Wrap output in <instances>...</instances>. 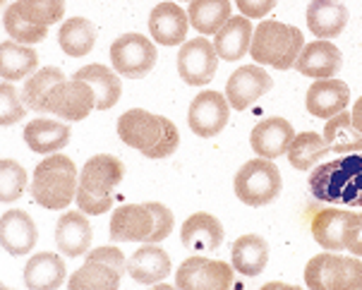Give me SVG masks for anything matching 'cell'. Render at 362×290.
<instances>
[{
  "instance_id": "obj_4",
  "label": "cell",
  "mask_w": 362,
  "mask_h": 290,
  "mask_svg": "<svg viewBox=\"0 0 362 290\" xmlns=\"http://www.w3.org/2000/svg\"><path fill=\"white\" fill-rule=\"evenodd\" d=\"M305 286L310 290H362V262L358 257H341L324 252L305 267Z\"/></svg>"
},
{
  "instance_id": "obj_21",
  "label": "cell",
  "mask_w": 362,
  "mask_h": 290,
  "mask_svg": "<svg viewBox=\"0 0 362 290\" xmlns=\"http://www.w3.org/2000/svg\"><path fill=\"white\" fill-rule=\"evenodd\" d=\"M180 240L192 252H216L223 243V226L216 216L199 211L182 224Z\"/></svg>"
},
{
  "instance_id": "obj_19",
  "label": "cell",
  "mask_w": 362,
  "mask_h": 290,
  "mask_svg": "<svg viewBox=\"0 0 362 290\" xmlns=\"http://www.w3.org/2000/svg\"><path fill=\"white\" fill-rule=\"evenodd\" d=\"M189 29V17L175 3H158L149 15V32L151 39L161 46H177L185 43Z\"/></svg>"
},
{
  "instance_id": "obj_20",
  "label": "cell",
  "mask_w": 362,
  "mask_h": 290,
  "mask_svg": "<svg viewBox=\"0 0 362 290\" xmlns=\"http://www.w3.org/2000/svg\"><path fill=\"white\" fill-rule=\"evenodd\" d=\"M91 224L84 211H67L55 224V245L65 257H82L91 248Z\"/></svg>"
},
{
  "instance_id": "obj_40",
  "label": "cell",
  "mask_w": 362,
  "mask_h": 290,
  "mask_svg": "<svg viewBox=\"0 0 362 290\" xmlns=\"http://www.w3.org/2000/svg\"><path fill=\"white\" fill-rule=\"evenodd\" d=\"M24 106H27V103H24V98L17 96L15 86L10 82H3V86H0V122H3L5 127L20 122L24 115H27Z\"/></svg>"
},
{
  "instance_id": "obj_39",
  "label": "cell",
  "mask_w": 362,
  "mask_h": 290,
  "mask_svg": "<svg viewBox=\"0 0 362 290\" xmlns=\"http://www.w3.org/2000/svg\"><path fill=\"white\" fill-rule=\"evenodd\" d=\"M24 187H27V170L12 158H3L0 161V202L8 204V202L20 199Z\"/></svg>"
},
{
  "instance_id": "obj_6",
  "label": "cell",
  "mask_w": 362,
  "mask_h": 290,
  "mask_svg": "<svg viewBox=\"0 0 362 290\" xmlns=\"http://www.w3.org/2000/svg\"><path fill=\"white\" fill-rule=\"evenodd\" d=\"M110 63L118 75L142 79L156 65V46L144 34H122L110 43Z\"/></svg>"
},
{
  "instance_id": "obj_32",
  "label": "cell",
  "mask_w": 362,
  "mask_h": 290,
  "mask_svg": "<svg viewBox=\"0 0 362 290\" xmlns=\"http://www.w3.org/2000/svg\"><path fill=\"white\" fill-rule=\"evenodd\" d=\"M187 17L199 34H216L230 20V0H189Z\"/></svg>"
},
{
  "instance_id": "obj_44",
  "label": "cell",
  "mask_w": 362,
  "mask_h": 290,
  "mask_svg": "<svg viewBox=\"0 0 362 290\" xmlns=\"http://www.w3.org/2000/svg\"><path fill=\"white\" fill-rule=\"evenodd\" d=\"M87 259H99V262H106V264H110V267L118 269L120 274H125V271H127L125 255H122L118 248H113V245H106V248H96L94 252H89Z\"/></svg>"
},
{
  "instance_id": "obj_34",
  "label": "cell",
  "mask_w": 362,
  "mask_h": 290,
  "mask_svg": "<svg viewBox=\"0 0 362 290\" xmlns=\"http://www.w3.org/2000/svg\"><path fill=\"white\" fill-rule=\"evenodd\" d=\"M122 274L115 267H110L99 259H87L82 269H77L70 279V290H82V288H101V290H115L120 286Z\"/></svg>"
},
{
  "instance_id": "obj_41",
  "label": "cell",
  "mask_w": 362,
  "mask_h": 290,
  "mask_svg": "<svg viewBox=\"0 0 362 290\" xmlns=\"http://www.w3.org/2000/svg\"><path fill=\"white\" fill-rule=\"evenodd\" d=\"M151 209V214H154V233H151V240L149 243H161L170 236V231H173V211H170L168 207H163L161 202H146Z\"/></svg>"
},
{
  "instance_id": "obj_10",
  "label": "cell",
  "mask_w": 362,
  "mask_h": 290,
  "mask_svg": "<svg viewBox=\"0 0 362 290\" xmlns=\"http://www.w3.org/2000/svg\"><path fill=\"white\" fill-rule=\"evenodd\" d=\"M230 118V103L228 98L218 91H202L192 98L187 110V125L197 137H216L223 132Z\"/></svg>"
},
{
  "instance_id": "obj_45",
  "label": "cell",
  "mask_w": 362,
  "mask_h": 290,
  "mask_svg": "<svg viewBox=\"0 0 362 290\" xmlns=\"http://www.w3.org/2000/svg\"><path fill=\"white\" fill-rule=\"evenodd\" d=\"M235 3L245 17H250V20H262V17H267L269 12L276 8L279 0H235Z\"/></svg>"
},
{
  "instance_id": "obj_30",
  "label": "cell",
  "mask_w": 362,
  "mask_h": 290,
  "mask_svg": "<svg viewBox=\"0 0 362 290\" xmlns=\"http://www.w3.org/2000/svg\"><path fill=\"white\" fill-rule=\"evenodd\" d=\"M233 269L243 276H259L269 262V245L262 236H243L233 243Z\"/></svg>"
},
{
  "instance_id": "obj_27",
  "label": "cell",
  "mask_w": 362,
  "mask_h": 290,
  "mask_svg": "<svg viewBox=\"0 0 362 290\" xmlns=\"http://www.w3.org/2000/svg\"><path fill=\"white\" fill-rule=\"evenodd\" d=\"M24 283L29 290H55L65 283V262L53 252H39L24 267Z\"/></svg>"
},
{
  "instance_id": "obj_25",
  "label": "cell",
  "mask_w": 362,
  "mask_h": 290,
  "mask_svg": "<svg viewBox=\"0 0 362 290\" xmlns=\"http://www.w3.org/2000/svg\"><path fill=\"white\" fill-rule=\"evenodd\" d=\"M351 216V211H343V209H322V211H317L315 219H312V236H315L317 245H322L329 252L346 250Z\"/></svg>"
},
{
  "instance_id": "obj_47",
  "label": "cell",
  "mask_w": 362,
  "mask_h": 290,
  "mask_svg": "<svg viewBox=\"0 0 362 290\" xmlns=\"http://www.w3.org/2000/svg\"><path fill=\"white\" fill-rule=\"evenodd\" d=\"M351 118H353V125L362 132V96L358 98V101H355V106L351 110Z\"/></svg>"
},
{
  "instance_id": "obj_42",
  "label": "cell",
  "mask_w": 362,
  "mask_h": 290,
  "mask_svg": "<svg viewBox=\"0 0 362 290\" xmlns=\"http://www.w3.org/2000/svg\"><path fill=\"white\" fill-rule=\"evenodd\" d=\"M163 137L161 141L151 149L149 153H146V158H165L170 156V153H175V149L180 146V132H177L175 122H170L168 118L163 120Z\"/></svg>"
},
{
  "instance_id": "obj_3",
  "label": "cell",
  "mask_w": 362,
  "mask_h": 290,
  "mask_svg": "<svg viewBox=\"0 0 362 290\" xmlns=\"http://www.w3.org/2000/svg\"><path fill=\"white\" fill-rule=\"evenodd\" d=\"M305 48V36L298 27L291 24L267 20L255 29L250 55L255 63L276 67V70H288L296 65L300 51Z\"/></svg>"
},
{
  "instance_id": "obj_43",
  "label": "cell",
  "mask_w": 362,
  "mask_h": 290,
  "mask_svg": "<svg viewBox=\"0 0 362 290\" xmlns=\"http://www.w3.org/2000/svg\"><path fill=\"white\" fill-rule=\"evenodd\" d=\"M77 207H79V211H84L89 216H99V214L110 211L113 197H94V195H89L77 187Z\"/></svg>"
},
{
  "instance_id": "obj_29",
  "label": "cell",
  "mask_w": 362,
  "mask_h": 290,
  "mask_svg": "<svg viewBox=\"0 0 362 290\" xmlns=\"http://www.w3.org/2000/svg\"><path fill=\"white\" fill-rule=\"evenodd\" d=\"M36 67H39V55L27 43H0V75H3L5 82H17V79L32 77Z\"/></svg>"
},
{
  "instance_id": "obj_33",
  "label": "cell",
  "mask_w": 362,
  "mask_h": 290,
  "mask_svg": "<svg viewBox=\"0 0 362 290\" xmlns=\"http://www.w3.org/2000/svg\"><path fill=\"white\" fill-rule=\"evenodd\" d=\"M60 48L70 55V58H82V55L91 53L96 43V27L87 17H70L58 34Z\"/></svg>"
},
{
  "instance_id": "obj_8",
  "label": "cell",
  "mask_w": 362,
  "mask_h": 290,
  "mask_svg": "<svg viewBox=\"0 0 362 290\" xmlns=\"http://www.w3.org/2000/svg\"><path fill=\"white\" fill-rule=\"evenodd\" d=\"M175 286L182 290H228L233 286V267L221 259L189 257L177 269Z\"/></svg>"
},
{
  "instance_id": "obj_17",
  "label": "cell",
  "mask_w": 362,
  "mask_h": 290,
  "mask_svg": "<svg viewBox=\"0 0 362 290\" xmlns=\"http://www.w3.org/2000/svg\"><path fill=\"white\" fill-rule=\"evenodd\" d=\"M36 224L32 221V216L22 209H10L3 214L0 219V243L3 250L12 257H22L29 255L36 245Z\"/></svg>"
},
{
  "instance_id": "obj_46",
  "label": "cell",
  "mask_w": 362,
  "mask_h": 290,
  "mask_svg": "<svg viewBox=\"0 0 362 290\" xmlns=\"http://www.w3.org/2000/svg\"><path fill=\"white\" fill-rule=\"evenodd\" d=\"M346 250L353 252L355 257H362V214L351 216V226H348V236H346Z\"/></svg>"
},
{
  "instance_id": "obj_28",
  "label": "cell",
  "mask_w": 362,
  "mask_h": 290,
  "mask_svg": "<svg viewBox=\"0 0 362 290\" xmlns=\"http://www.w3.org/2000/svg\"><path fill=\"white\" fill-rule=\"evenodd\" d=\"M75 77L84 79V82L94 89L96 108H99V110L113 108L115 103L120 101L122 84H120V77L115 75L110 67H106V65H84L82 70L75 72Z\"/></svg>"
},
{
  "instance_id": "obj_35",
  "label": "cell",
  "mask_w": 362,
  "mask_h": 290,
  "mask_svg": "<svg viewBox=\"0 0 362 290\" xmlns=\"http://www.w3.org/2000/svg\"><path fill=\"white\" fill-rule=\"evenodd\" d=\"M329 153V146L322 134L317 132H303L296 134L288 146V161L298 170H310Z\"/></svg>"
},
{
  "instance_id": "obj_23",
  "label": "cell",
  "mask_w": 362,
  "mask_h": 290,
  "mask_svg": "<svg viewBox=\"0 0 362 290\" xmlns=\"http://www.w3.org/2000/svg\"><path fill=\"white\" fill-rule=\"evenodd\" d=\"M348 24V8L339 0H312L308 5V27L317 39H336Z\"/></svg>"
},
{
  "instance_id": "obj_12",
  "label": "cell",
  "mask_w": 362,
  "mask_h": 290,
  "mask_svg": "<svg viewBox=\"0 0 362 290\" xmlns=\"http://www.w3.org/2000/svg\"><path fill=\"white\" fill-rule=\"evenodd\" d=\"M272 86L274 79L267 70H262L259 65H245L238 67L228 77V82H226V98H228L230 108L245 110L252 106L255 101H259Z\"/></svg>"
},
{
  "instance_id": "obj_37",
  "label": "cell",
  "mask_w": 362,
  "mask_h": 290,
  "mask_svg": "<svg viewBox=\"0 0 362 290\" xmlns=\"http://www.w3.org/2000/svg\"><path fill=\"white\" fill-rule=\"evenodd\" d=\"M17 10L36 27H51L65 15V0H17Z\"/></svg>"
},
{
  "instance_id": "obj_11",
  "label": "cell",
  "mask_w": 362,
  "mask_h": 290,
  "mask_svg": "<svg viewBox=\"0 0 362 290\" xmlns=\"http://www.w3.org/2000/svg\"><path fill=\"white\" fill-rule=\"evenodd\" d=\"M163 115H154L144 108L125 110L118 118V137L146 156L163 137Z\"/></svg>"
},
{
  "instance_id": "obj_2",
  "label": "cell",
  "mask_w": 362,
  "mask_h": 290,
  "mask_svg": "<svg viewBox=\"0 0 362 290\" xmlns=\"http://www.w3.org/2000/svg\"><path fill=\"white\" fill-rule=\"evenodd\" d=\"M79 173L75 161L63 153H48L36 166L32 178V197L44 209H65L77 199Z\"/></svg>"
},
{
  "instance_id": "obj_18",
  "label": "cell",
  "mask_w": 362,
  "mask_h": 290,
  "mask_svg": "<svg viewBox=\"0 0 362 290\" xmlns=\"http://www.w3.org/2000/svg\"><path fill=\"white\" fill-rule=\"evenodd\" d=\"M293 137H296V129L286 118H267L262 122H257L252 129V137H250V144L257 156L262 158H279L288 153V146H291Z\"/></svg>"
},
{
  "instance_id": "obj_22",
  "label": "cell",
  "mask_w": 362,
  "mask_h": 290,
  "mask_svg": "<svg viewBox=\"0 0 362 290\" xmlns=\"http://www.w3.org/2000/svg\"><path fill=\"white\" fill-rule=\"evenodd\" d=\"M127 274L132 281L154 286L170 274V257L168 252L158 248L156 243H144L134 255L127 259Z\"/></svg>"
},
{
  "instance_id": "obj_24",
  "label": "cell",
  "mask_w": 362,
  "mask_h": 290,
  "mask_svg": "<svg viewBox=\"0 0 362 290\" xmlns=\"http://www.w3.org/2000/svg\"><path fill=\"white\" fill-rule=\"evenodd\" d=\"M252 36H255V29H252L250 17H245V15L230 17V20L216 32L214 48H216L218 58L233 63V60H240L243 55L250 51V46H252Z\"/></svg>"
},
{
  "instance_id": "obj_31",
  "label": "cell",
  "mask_w": 362,
  "mask_h": 290,
  "mask_svg": "<svg viewBox=\"0 0 362 290\" xmlns=\"http://www.w3.org/2000/svg\"><path fill=\"white\" fill-rule=\"evenodd\" d=\"M324 141H327L329 151L334 153H358L362 151V132L353 125V118L348 110L334 115L324 125Z\"/></svg>"
},
{
  "instance_id": "obj_9",
  "label": "cell",
  "mask_w": 362,
  "mask_h": 290,
  "mask_svg": "<svg viewBox=\"0 0 362 290\" xmlns=\"http://www.w3.org/2000/svg\"><path fill=\"white\" fill-rule=\"evenodd\" d=\"M218 67V53L214 43L197 36L182 43L180 53H177V75L189 86H204L214 79Z\"/></svg>"
},
{
  "instance_id": "obj_48",
  "label": "cell",
  "mask_w": 362,
  "mask_h": 290,
  "mask_svg": "<svg viewBox=\"0 0 362 290\" xmlns=\"http://www.w3.org/2000/svg\"><path fill=\"white\" fill-rule=\"evenodd\" d=\"M269 288H286V290H293V286H284V283H267V286H264V290H269Z\"/></svg>"
},
{
  "instance_id": "obj_13",
  "label": "cell",
  "mask_w": 362,
  "mask_h": 290,
  "mask_svg": "<svg viewBox=\"0 0 362 290\" xmlns=\"http://www.w3.org/2000/svg\"><path fill=\"white\" fill-rule=\"evenodd\" d=\"M122 178H125V166L120 158L99 153L79 170V190L94 197H113V190L122 182Z\"/></svg>"
},
{
  "instance_id": "obj_15",
  "label": "cell",
  "mask_w": 362,
  "mask_h": 290,
  "mask_svg": "<svg viewBox=\"0 0 362 290\" xmlns=\"http://www.w3.org/2000/svg\"><path fill=\"white\" fill-rule=\"evenodd\" d=\"M343 65V55L339 48L331 41H312L305 43V48L300 51L298 60H296V70L300 75L312 77V79H329L339 75Z\"/></svg>"
},
{
  "instance_id": "obj_36",
  "label": "cell",
  "mask_w": 362,
  "mask_h": 290,
  "mask_svg": "<svg viewBox=\"0 0 362 290\" xmlns=\"http://www.w3.org/2000/svg\"><path fill=\"white\" fill-rule=\"evenodd\" d=\"M65 79L60 67H41L32 77L24 82L22 98L27 103V108L36 110V113H46V96L55 84H60Z\"/></svg>"
},
{
  "instance_id": "obj_16",
  "label": "cell",
  "mask_w": 362,
  "mask_h": 290,
  "mask_svg": "<svg viewBox=\"0 0 362 290\" xmlns=\"http://www.w3.org/2000/svg\"><path fill=\"white\" fill-rule=\"evenodd\" d=\"M308 110L315 118H334V115L343 113L351 103V89L343 79H317L308 89Z\"/></svg>"
},
{
  "instance_id": "obj_5",
  "label": "cell",
  "mask_w": 362,
  "mask_h": 290,
  "mask_svg": "<svg viewBox=\"0 0 362 290\" xmlns=\"http://www.w3.org/2000/svg\"><path fill=\"white\" fill-rule=\"evenodd\" d=\"M235 195L247 207H267L281 195L284 180L272 158H252L235 173Z\"/></svg>"
},
{
  "instance_id": "obj_14",
  "label": "cell",
  "mask_w": 362,
  "mask_h": 290,
  "mask_svg": "<svg viewBox=\"0 0 362 290\" xmlns=\"http://www.w3.org/2000/svg\"><path fill=\"white\" fill-rule=\"evenodd\" d=\"M154 233V214L149 204L118 207L110 219V240L113 243H149Z\"/></svg>"
},
{
  "instance_id": "obj_38",
  "label": "cell",
  "mask_w": 362,
  "mask_h": 290,
  "mask_svg": "<svg viewBox=\"0 0 362 290\" xmlns=\"http://www.w3.org/2000/svg\"><path fill=\"white\" fill-rule=\"evenodd\" d=\"M3 27H5V32L10 34V39H12V41L27 43V46L44 41L46 36H48V27H36V24L27 22V20H24V17L20 15L17 5H10V8L5 10V15H3Z\"/></svg>"
},
{
  "instance_id": "obj_49",
  "label": "cell",
  "mask_w": 362,
  "mask_h": 290,
  "mask_svg": "<svg viewBox=\"0 0 362 290\" xmlns=\"http://www.w3.org/2000/svg\"><path fill=\"white\" fill-rule=\"evenodd\" d=\"M180 3H187V0H180Z\"/></svg>"
},
{
  "instance_id": "obj_26",
  "label": "cell",
  "mask_w": 362,
  "mask_h": 290,
  "mask_svg": "<svg viewBox=\"0 0 362 290\" xmlns=\"http://www.w3.org/2000/svg\"><path fill=\"white\" fill-rule=\"evenodd\" d=\"M24 141L36 153H58L70 141V127L65 122H55L48 118H36L24 127Z\"/></svg>"
},
{
  "instance_id": "obj_1",
  "label": "cell",
  "mask_w": 362,
  "mask_h": 290,
  "mask_svg": "<svg viewBox=\"0 0 362 290\" xmlns=\"http://www.w3.org/2000/svg\"><path fill=\"white\" fill-rule=\"evenodd\" d=\"M310 192L327 204L362 207V151L343 153L312 170Z\"/></svg>"
},
{
  "instance_id": "obj_7",
  "label": "cell",
  "mask_w": 362,
  "mask_h": 290,
  "mask_svg": "<svg viewBox=\"0 0 362 290\" xmlns=\"http://www.w3.org/2000/svg\"><path fill=\"white\" fill-rule=\"evenodd\" d=\"M96 108L94 89L84 79H63L46 96V113L65 120H84Z\"/></svg>"
}]
</instances>
